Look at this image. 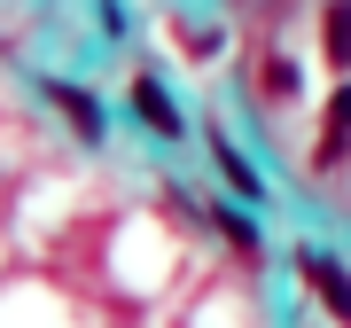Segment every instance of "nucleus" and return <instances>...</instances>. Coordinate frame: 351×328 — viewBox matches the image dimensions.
Listing matches in <instances>:
<instances>
[{
  "label": "nucleus",
  "instance_id": "obj_4",
  "mask_svg": "<svg viewBox=\"0 0 351 328\" xmlns=\"http://www.w3.org/2000/svg\"><path fill=\"white\" fill-rule=\"evenodd\" d=\"M219 172H226V188H234V196H258V188H265V180L250 172V156H234V141H219Z\"/></svg>",
  "mask_w": 351,
  "mask_h": 328
},
{
  "label": "nucleus",
  "instance_id": "obj_5",
  "mask_svg": "<svg viewBox=\"0 0 351 328\" xmlns=\"http://www.w3.org/2000/svg\"><path fill=\"white\" fill-rule=\"evenodd\" d=\"M47 94H55V102H63V110H71V126H78V133H101V117H94V102L78 94V86H63V78H55Z\"/></svg>",
  "mask_w": 351,
  "mask_h": 328
},
{
  "label": "nucleus",
  "instance_id": "obj_2",
  "mask_svg": "<svg viewBox=\"0 0 351 328\" xmlns=\"http://www.w3.org/2000/svg\"><path fill=\"white\" fill-rule=\"evenodd\" d=\"M133 110H141V126H149V133H180V110H172V94H164L156 78H141V86H133Z\"/></svg>",
  "mask_w": 351,
  "mask_h": 328
},
{
  "label": "nucleus",
  "instance_id": "obj_6",
  "mask_svg": "<svg viewBox=\"0 0 351 328\" xmlns=\"http://www.w3.org/2000/svg\"><path fill=\"white\" fill-rule=\"evenodd\" d=\"M343 141H351V86L328 102V149H343Z\"/></svg>",
  "mask_w": 351,
  "mask_h": 328
},
{
  "label": "nucleus",
  "instance_id": "obj_1",
  "mask_svg": "<svg viewBox=\"0 0 351 328\" xmlns=\"http://www.w3.org/2000/svg\"><path fill=\"white\" fill-rule=\"evenodd\" d=\"M297 274H304V290H313V297L328 305V313H336V320L351 328V274H343V266L328 258V250H297Z\"/></svg>",
  "mask_w": 351,
  "mask_h": 328
},
{
  "label": "nucleus",
  "instance_id": "obj_3",
  "mask_svg": "<svg viewBox=\"0 0 351 328\" xmlns=\"http://www.w3.org/2000/svg\"><path fill=\"white\" fill-rule=\"evenodd\" d=\"M320 39H328V63H351V0H328V16H320Z\"/></svg>",
  "mask_w": 351,
  "mask_h": 328
}]
</instances>
